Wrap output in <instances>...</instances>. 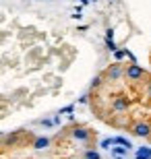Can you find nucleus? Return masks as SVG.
<instances>
[{
    "label": "nucleus",
    "mask_w": 151,
    "mask_h": 159,
    "mask_svg": "<svg viewBox=\"0 0 151 159\" xmlns=\"http://www.w3.org/2000/svg\"><path fill=\"white\" fill-rule=\"evenodd\" d=\"M124 77V66L122 64H110L108 68H106V72H104V79H108V81H118V79H122Z\"/></svg>",
    "instance_id": "nucleus-3"
},
{
    "label": "nucleus",
    "mask_w": 151,
    "mask_h": 159,
    "mask_svg": "<svg viewBox=\"0 0 151 159\" xmlns=\"http://www.w3.org/2000/svg\"><path fill=\"white\" fill-rule=\"evenodd\" d=\"M128 107H130V99L124 97V95H118V97H114V101H112V110H114V112H126Z\"/></svg>",
    "instance_id": "nucleus-5"
},
{
    "label": "nucleus",
    "mask_w": 151,
    "mask_h": 159,
    "mask_svg": "<svg viewBox=\"0 0 151 159\" xmlns=\"http://www.w3.org/2000/svg\"><path fill=\"white\" fill-rule=\"evenodd\" d=\"M124 77L134 83V81H141V79L145 77V70L139 64H128V66H124Z\"/></svg>",
    "instance_id": "nucleus-2"
},
{
    "label": "nucleus",
    "mask_w": 151,
    "mask_h": 159,
    "mask_svg": "<svg viewBox=\"0 0 151 159\" xmlns=\"http://www.w3.org/2000/svg\"><path fill=\"white\" fill-rule=\"evenodd\" d=\"M50 147V139H48V136H37V139H35L33 141V149H48Z\"/></svg>",
    "instance_id": "nucleus-6"
},
{
    "label": "nucleus",
    "mask_w": 151,
    "mask_h": 159,
    "mask_svg": "<svg viewBox=\"0 0 151 159\" xmlns=\"http://www.w3.org/2000/svg\"><path fill=\"white\" fill-rule=\"evenodd\" d=\"M110 145H114V141H110V139H106V141H101V147H110Z\"/></svg>",
    "instance_id": "nucleus-12"
},
{
    "label": "nucleus",
    "mask_w": 151,
    "mask_h": 159,
    "mask_svg": "<svg viewBox=\"0 0 151 159\" xmlns=\"http://www.w3.org/2000/svg\"><path fill=\"white\" fill-rule=\"evenodd\" d=\"M70 136H73L75 141H83V143H87L89 139H91V130L85 128V126H75V128L70 130Z\"/></svg>",
    "instance_id": "nucleus-4"
},
{
    "label": "nucleus",
    "mask_w": 151,
    "mask_h": 159,
    "mask_svg": "<svg viewBox=\"0 0 151 159\" xmlns=\"http://www.w3.org/2000/svg\"><path fill=\"white\" fill-rule=\"evenodd\" d=\"M114 143H116V145H122V147H126V149H130V143H128L124 136H118V139H114Z\"/></svg>",
    "instance_id": "nucleus-8"
},
{
    "label": "nucleus",
    "mask_w": 151,
    "mask_h": 159,
    "mask_svg": "<svg viewBox=\"0 0 151 159\" xmlns=\"http://www.w3.org/2000/svg\"><path fill=\"white\" fill-rule=\"evenodd\" d=\"M112 153H114V155H118V157H122V155L126 153V147H122V145H118V147H114V149H112Z\"/></svg>",
    "instance_id": "nucleus-9"
},
{
    "label": "nucleus",
    "mask_w": 151,
    "mask_h": 159,
    "mask_svg": "<svg viewBox=\"0 0 151 159\" xmlns=\"http://www.w3.org/2000/svg\"><path fill=\"white\" fill-rule=\"evenodd\" d=\"M137 159H151V149L149 147H141L137 151Z\"/></svg>",
    "instance_id": "nucleus-7"
},
{
    "label": "nucleus",
    "mask_w": 151,
    "mask_h": 159,
    "mask_svg": "<svg viewBox=\"0 0 151 159\" xmlns=\"http://www.w3.org/2000/svg\"><path fill=\"white\" fill-rule=\"evenodd\" d=\"M147 97H149V99H151V81L147 83Z\"/></svg>",
    "instance_id": "nucleus-14"
},
{
    "label": "nucleus",
    "mask_w": 151,
    "mask_h": 159,
    "mask_svg": "<svg viewBox=\"0 0 151 159\" xmlns=\"http://www.w3.org/2000/svg\"><path fill=\"white\" fill-rule=\"evenodd\" d=\"M130 132H133L134 136L147 139V136H151V124L145 122V120H139V122H134L133 126H130Z\"/></svg>",
    "instance_id": "nucleus-1"
},
{
    "label": "nucleus",
    "mask_w": 151,
    "mask_h": 159,
    "mask_svg": "<svg viewBox=\"0 0 151 159\" xmlns=\"http://www.w3.org/2000/svg\"><path fill=\"white\" fill-rule=\"evenodd\" d=\"M40 124H41V126H52V124H54V122H52V120H41V122H40Z\"/></svg>",
    "instance_id": "nucleus-13"
},
{
    "label": "nucleus",
    "mask_w": 151,
    "mask_h": 159,
    "mask_svg": "<svg viewBox=\"0 0 151 159\" xmlns=\"http://www.w3.org/2000/svg\"><path fill=\"white\" fill-rule=\"evenodd\" d=\"M85 159H101L97 151H85Z\"/></svg>",
    "instance_id": "nucleus-11"
},
{
    "label": "nucleus",
    "mask_w": 151,
    "mask_h": 159,
    "mask_svg": "<svg viewBox=\"0 0 151 159\" xmlns=\"http://www.w3.org/2000/svg\"><path fill=\"white\" fill-rule=\"evenodd\" d=\"M101 81H104V75H97V77L91 81V89H97L99 85H101Z\"/></svg>",
    "instance_id": "nucleus-10"
}]
</instances>
